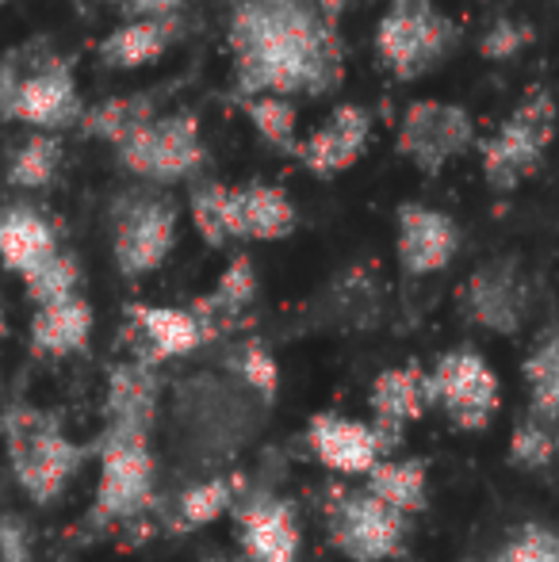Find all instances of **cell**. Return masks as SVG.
Here are the masks:
<instances>
[{
    "instance_id": "1",
    "label": "cell",
    "mask_w": 559,
    "mask_h": 562,
    "mask_svg": "<svg viewBox=\"0 0 559 562\" xmlns=\"http://www.w3.org/2000/svg\"><path fill=\"white\" fill-rule=\"evenodd\" d=\"M231 100H322L345 81V38L318 0H238L226 20Z\"/></svg>"
},
{
    "instance_id": "2",
    "label": "cell",
    "mask_w": 559,
    "mask_h": 562,
    "mask_svg": "<svg viewBox=\"0 0 559 562\" xmlns=\"http://www.w3.org/2000/svg\"><path fill=\"white\" fill-rule=\"evenodd\" d=\"M74 58L51 50L43 38L0 58V123H20L31 134L77 131L85 119Z\"/></svg>"
},
{
    "instance_id": "3",
    "label": "cell",
    "mask_w": 559,
    "mask_h": 562,
    "mask_svg": "<svg viewBox=\"0 0 559 562\" xmlns=\"http://www.w3.org/2000/svg\"><path fill=\"white\" fill-rule=\"evenodd\" d=\"M4 440L15 482L35 505L58 502L89 456L74 437H66L58 417L27 406L4 417Z\"/></svg>"
},
{
    "instance_id": "4",
    "label": "cell",
    "mask_w": 559,
    "mask_h": 562,
    "mask_svg": "<svg viewBox=\"0 0 559 562\" xmlns=\"http://www.w3.org/2000/svg\"><path fill=\"white\" fill-rule=\"evenodd\" d=\"M460 46V27L437 0H391L376 23V61L395 81H418Z\"/></svg>"
},
{
    "instance_id": "5",
    "label": "cell",
    "mask_w": 559,
    "mask_h": 562,
    "mask_svg": "<svg viewBox=\"0 0 559 562\" xmlns=\"http://www.w3.org/2000/svg\"><path fill=\"white\" fill-rule=\"evenodd\" d=\"M180 207L165 188H127L112 200L108 234H112V260L120 276L142 280L169 260L177 245Z\"/></svg>"
},
{
    "instance_id": "6",
    "label": "cell",
    "mask_w": 559,
    "mask_h": 562,
    "mask_svg": "<svg viewBox=\"0 0 559 562\" xmlns=\"http://www.w3.org/2000/svg\"><path fill=\"white\" fill-rule=\"evenodd\" d=\"M115 161L123 172L138 177L149 188H172L185 180L203 177L208 169V146L195 112H161L142 131L115 146Z\"/></svg>"
},
{
    "instance_id": "7",
    "label": "cell",
    "mask_w": 559,
    "mask_h": 562,
    "mask_svg": "<svg viewBox=\"0 0 559 562\" xmlns=\"http://www.w3.org/2000/svg\"><path fill=\"white\" fill-rule=\"evenodd\" d=\"M552 138H556V100L548 89H533L506 115V123L479 146L483 180L494 192H514L533 172H540Z\"/></svg>"
},
{
    "instance_id": "8",
    "label": "cell",
    "mask_w": 559,
    "mask_h": 562,
    "mask_svg": "<svg viewBox=\"0 0 559 562\" xmlns=\"http://www.w3.org/2000/svg\"><path fill=\"white\" fill-rule=\"evenodd\" d=\"M157 463L149 437L123 429H104L100 437V479L92 497V525H127L154 505Z\"/></svg>"
},
{
    "instance_id": "9",
    "label": "cell",
    "mask_w": 559,
    "mask_h": 562,
    "mask_svg": "<svg viewBox=\"0 0 559 562\" xmlns=\"http://www.w3.org/2000/svg\"><path fill=\"white\" fill-rule=\"evenodd\" d=\"M429 402L463 432H483L502 409L499 371L476 348H448L429 368Z\"/></svg>"
},
{
    "instance_id": "10",
    "label": "cell",
    "mask_w": 559,
    "mask_h": 562,
    "mask_svg": "<svg viewBox=\"0 0 559 562\" xmlns=\"http://www.w3.org/2000/svg\"><path fill=\"white\" fill-rule=\"evenodd\" d=\"M329 543L353 562H388L406 551L411 517L383 505L368 490H342L329 502Z\"/></svg>"
},
{
    "instance_id": "11",
    "label": "cell",
    "mask_w": 559,
    "mask_h": 562,
    "mask_svg": "<svg viewBox=\"0 0 559 562\" xmlns=\"http://www.w3.org/2000/svg\"><path fill=\"white\" fill-rule=\"evenodd\" d=\"M476 146V123L468 108L448 100H414L399 119L395 154L425 177H440L456 157Z\"/></svg>"
},
{
    "instance_id": "12",
    "label": "cell",
    "mask_w": 559,
    "mask_h": 562,
    "mask_svg": "<svg viewBox=\"0 0 559 562\" xmlns=\"http://www.w3.org/2000/svg\"><path fill=\"white\" fill-rule=\"evenodd\" d=\"M460 299H463V314L479 329H487V334L514 337L525 326V314H529V283H525L514 257H502L476 268L471 280L463 283Z\"/></svg>"
},
{
    "instance_id": "13",
    "label": "cell",
    "mask_w": 559,
    "mask_h": 562,
    "mask_svg": "<svg viewBox=\"0 0 559 562\" xmlns=\"http://www.w3.org/2000/svg\"><path fill=\"white\" fill-rule=\"evenodd\" d=\"M372 142V112L360 104H337L326 123H318L295 149V161L311 177L334 180L349 172Z\"/></svg>"
},
{
    "instance_id": "14",
    "label": "cell",
    "mask_w": 559,
    "mask_h": 562,
    "mask_svg": "<svg viewBox=\"0 0 559 562\" xmlns=\"http://www.w3.org/2000/svg\"><path fill=\"white\" fill-rule=\"evenodd\" d=\"M395 252L399 268L414 280L437 276L460 252V226L452 215L425 203H403L395 215Z\"/></svg>"
},
{
    "instance_id": "15",
    "label": "cell",
    "mask_w": 559,
    "mask_h": 562,
    "mask_svg": "<svg viewBox=\"0 0 559 562\" xmlns=\"http://www.w3.org/2000/svg\"><path fill=\"white\" fill-rule=\"evenodd\" d=\"M368 406H372V425L383 440V451H395L403 445V429L411 422H418L429 402V371H422V363H399V368H383L372 379L368 391Z\"/></svg>"
},
{
    "instance_id": "16",
    "label": "cell",
    "mask_w": 559,
    "mask_h": 562,
    "mask_svg": "<svg viewBox=\"0 0 559 562\" xmlns=\"http://www.w3.org/2000/svg\"><path fill=\"white\" fill-rule=\"evenodd\" d=\"M234 525H238V543L249 562H299L303 532H299L295 509L283 497H246L234 509Z\"/></svg>"
},
{
    "instance_id": "17",
    "label": "cell",
    "mask_w": 559,
    "mask_h": 562,
    "mask_svg": "<svg viewBox=\"0 0 559 562\" xmlns=\"http://www.w3.org/2000/svg\"><path fill=\"white\" fill-rule=\"evenodd\" d=\"M306 445L314 459L329 467L334 474H365L372 471L380 459H388L383 440L372 422H353L342 414H318L306 425Z\"/></svg>"
},
{
    "instance_id": "18",
    "label": "cell",
    "mask_w": 559,
    "mask_h": 562,
    "mask_svg": "<svg viewBox=\"0 0 559 562\" xmlns=\"http://www.w3.org/2000/svg\"><path fill=\"white\" fill-rule=\"evenodd\" d=\"M131 329H135L142 356L146 363L177 360V356H192L203 340L211 337V326L195 311L185 306H154V303H131L127 306Z\"/></svg>"
},
{
    "instance_id": "19",
    "label": "cell",
    "mask_w": 559,
    "mask_h": 562,
    "mask_svg": "<svg viewBox=\"0 0 559 562\" xmlns=\"http://www.w3.org/2000/svg\"><path fill=\"white\" fill-rule=\"evenodd\" d=\"M299 226V211L291 195L277 184L231 188V241H283Z\"/></svg>"
},
{
    "instance_id": "20",
    "label": "cell",
    "mask_w": 559,
    "mask_h": 562,
    "mask_svg": "<svg viewBox=\"0 0 559 562\" xmlns=\"http://www.w3.org/2000/svg\"><path fill=\"white\" fill-rule=\"evenodd\" d=\"M185 27L180 20H131L115 23L97 43V61L112 74H135L154 61H161L180 43Z\"/></svg>"
},
{
    "instance_id": "21",
    "label": "cell",
    "mask_w": 559,
    "mask_h": 562,
    "mask_svg": "<svg viewBox=\"0 0 559 562\" xmlns=\"http://www.w3.org/2000/svg\"><path fill=\"white\" fill-rule=\"evenodd\" d=\"M157 414V375L154 363L146 360H123L108 371V394H104V417L108 429L142 432L149 437Z\"/></svg>"
},
{
    "instance_id": "22",
    "label": "cell",
    "mask_w": 559,
    "mask_h": 562,
    "mask_svg": "<svg viewBox=\"0 0 559 562\" xmlns=\"http://www.w3.org/2000/svg\"><path fill=\"white\" fill-rule=\"evenodd\" d=\"M58 249V234H54L51 218L43 211L27 207V203H8L0 211V265L8 272H15L23 280Z\"/></svg>"
},
{
    "instance_id": "23",
    "label": "cell",
    "mask_w": 559,
    "mask_h": 562,
    "mask_svg": "<svg viewBox=\"0 0 559 562\" xmlns=\"http://www.w3.org/2000/svg\"><path fill=\"white\" fill-rule=\"evenodd\" d=\"M92 326H97V311H92V303L81 295L38 306L35 318H31V352L51 356V360L77 356L89 345Z\"/></svg>"
},
{
    "instance_id": "24",
    "label": "cell",
    "mask_w": 559,
    "mask_h": 562,
    "mask_svg": "<svg viewBox=\"0 0 559 562\" xmlns=\"http://www.w3.org/2000/svg\"><path fill=\"white\" fill-rule=\"evenodd\" d=\"M169 97V89H142V92H123V97H108L100 104H89L77 134L85 138L108 142V146H123L135 131L161 115V104Z\"/></svg>"
},
{
    "instance_id": "25",
    "label": "cell",
    "mask_w": 559,
    "mask_h": 562,
    "mask_svg": "<svg viewBox=\"0 0 559 562\" xmlns=\"http://www.w3.org/2000/svg\"><path fill=\"white\" fill-rule=\"evenodd\" d=\"M365 490L403 517H414L429 505V467H425V459H380L368 471Z\"/></svg>"
},
{
    "instance_id": "26",
    "label": "cell",
    "mask_w": 559,
    "mask_h": 562,
    "mask_svg": "<svg viewBox=\"0 0 559 562\" xmlns=\"http://www.w3.org/2000/svg\"><path fill=\"white\" fill-rule=\"evenodd\" d=\"M529 417L559 429V329H548L522 363Z\"/></svg>"
},
{
    "instance_id": "27",
    "label": "cell",
    "mask_w": 559,
    "mask_h": 562,
    "mask_svg": "<svg viewBox=\"0 0 559 562\" xmlns=\"http://www.w3.org/2000/svg\"><path fill=\"white\" fill-rule=\"evenodd\" d=\"M66 146L58 134H27L8 157V184L20 192H43L58 180Z\"/></svg>"
},
{
    "instance_id": "28",
    "label": "cell",
    "mask_w": 559,
    "mask_h": 562,
    "mask_svg": "<svg viewBox=\"0 0 559 562\" xmlns=\"http://www.w3.org/2000/svg\"><path fill=\"white\" fill-rule=\"evenodd\" d=\"M254 299H257V268L246 252H238V257H231V265L223 268L215 291L200 299L195 314L211 326V318H234V314L246 311Z\"/></svg>"
},
{
    "instance_id": "29",
    "label": "cell",
    "mask_w": 559,
    "mask_h": 562,
    "mask_svg": "<svg viewBox=\"0 0 559 562\" xmlns=\"http://www.w3.org/2000/svg\"><path fill=\"white\" fill-rule=\"evenodd\" d=\"M188 215H192L195 234L203 237V245L223 249L231 241V184L219 180H195L188 192Z\"/></svg>"
},
{
    "instance_id": "30",
    "label": "cell",
    "mask_w": 559,
    "mask_h": 562,
    "mask_svg": "<svg viewBox=\"0 0 559 562\" xmlns=\"http://www.w3.org/2000/svg\"><path fill=\"white\" fill-rule=\"evenodd\" d=\"M242 115L249 119V126H254L257 134H261L265 142H269L272 149H280V154H291L295 157L299 149V112L291 100H280V97H257V100H242Z\"/></svg>"
},
{
    "instance_id": "31",
    "label": "cell",
    "mask_w": 559,
    "mask_h": 562,
    "mask_svg": "<svg viewBox=\"0 0 559 562\" xmlns=\"http://www.w3.org/2000/svg\"><path fill=\"white\" fill-rule=\"evenodd\" d=\"M77 283H81V265H77V257L66 249H58L51 260H43L35 272L23 276V291H27V299L35 303V311L38 306L62 303V299H74Z\"/></svg>"
},
{
    "instance_id": "32",
    "label": "cell",
    "mask_w": 559,
    "mask_h": 562,
    "mask_svg": "<svg viewBox=\"0 0 559 562\" xmlns=\"http://www.w3.org/2000/svg\"><path fill=\"white\" fill-rule=\"evenodd\" d=\"M238 502H242L238 479H208V482H200V486L185 490L177 520L185 525V532H192V528H203L223 517V513H231Z\"/></svg>"
},
{
    "instance_id": "33",
    "label": "cell",
    "mask_w": 559,
    "mask_h": 562,
    "mask_svg": "<svg viewBox=\"0 0 559 562\" xmlns=\"http://www.w3.org/2000/svg\"><path fill=\"white\" fill-rule=\"evenodd\" d=\"M510 463L522 467V471H548L559 463L556 456V429L537 417H525L510 432Z\"/></svg>"
},
{
    "instance_id": "34",
    "label": "cell",
    "mask_w": 559,
    "mask_h": 562,
    "mask_svg": "<svg viewBox=\"0 0 559 562\" xmlns=\"http://www.w3.org/2000/svg\"><path fill=\"white\" fill-rule=\"evenodd\" d=\"M494 562H559V532L545 525H525Z\"/></svg>"
},
{
    "instance_id": "35",
    "label": "cell",
    "mask_w": 559,
    "mask_h": 562,
    "mask_svg": "<svg viewBox=\"0 0 559 562\" xmlns=\"http://www.w3.org/2000/svg\"><path fill=\"white\" fill-rule=\"evenodd\" d=\"M529 43H533V31L525 27V23L499 20V23H491V27H487L483 38H479V50H483V58L502 61V58H514V54H522Z\"/></svg>"
},
{
    "instance_id": "36",
    "label": "cell",
    "mask_w": 559,
    "mask_h": 562,
    "mask_svg": "<svg viewBox=\"0 0 559 562\" xmlns=\"http://www.w3.org/2000/svg\"><path fill=\"white\" fill-rule=\"evenodd\" d=\"M242 379H246L254 391H261L265 398H272L280 383V368H277V360H272V352H265L261 345H246V352H242Z\"/></svg>"
},
{
    "instance_id": "37",
    "label": "cell",
    "mask_w": 559,
    "mask_h": 562,
    "mask_svg": "<svg viewBox=\"0 0 559 562\" xmlns=\"http://www.w3.org/2000/svg\"><path fill=\"white\" fill-rule=\"evenodd\" d=\"M123 23L131 20H180L188 0H104Z\"/></svg>"
},
{
    "instance_id": "38",
    "label": "cell",
    "mask_w": 559,
    "mask_h": 562,
    "mask_svg": "<svg viewBox=\"0 0 559 562\" xmlns=\"http://www.w3.org/2000/svg\"><path fill=\"white\" fill-rule=\"evenodd\" d=\"M0 562H31V528L15 513H0Z\"/></svg>"
},
{
    "instance_id": "39",
    "label": "cell",
    "mask_w": 559,
    "mask_h": 562,
    "mask_svg": "<svg viewBox=\"0 0 559 562\" xmlns=\"http://www.w3.org/2000/svg\"><path fill=\"white\" fill-rule=\"evenodd\" d=\"M318 4L326 8L329 15H342L345 8H349V4H357V0H318Z\"/></svg>"
},
{
    "instance_id": "40",
    "label": "cell",
    "mask_w": 559,
    "mask_h": 562,
    "mask_svg": "<svg viewBox=\"0 0 559 562\" xmlns=\"http://www.w3.org/2000/svg\"><path fill=\"white\" fill-rule=\"evenodd\" d=\"M8 337V314H4V299H0V345H4Z\"/></svg>"
},
{
    "instance_id": "41",
    "label": "cell",
    "mask_w": 559,
    "mask_h": 562,
    "mask_svg": "<svg viewBox=\"0 0 559 562\" xmlns=\"http://www.w3.org/2000/svg\"><path fill=\"white\" fill-rule=\"evenodd\" d=\"M8 4H12V0H0V12H4V8H8Z\"/></svg>"
},
{
    "instance_id": "42",
    "label": "cell",
    "mask_w": 559,
    "mask_h": 562,
    "mask_svg": "<svg viewBox=\"0 0 559 562\" xmlns=\"http://www.w3.org/2000/svg\"><path fill=\"white\" fill-rule=\"evenodd\" d=\"M556 456H559V429H556Z\"/></svg>"
},
{
    "instance_id": "43",
    "label": "cell",
    "mask_w": 559,
    "mask_h": 562,
    "mask_svg": "<svg viewBox=\"0 0 559 562\" xmlns=\"http://www.w3.org/2000/svg\"><path fill=\"white\" fill-rule=\"evenodd\" d=\"M211 562H234V559H211Z\"/></svg>"
}]
</instances>
